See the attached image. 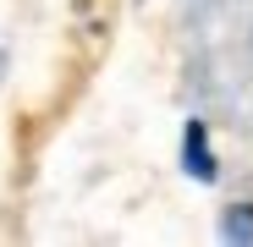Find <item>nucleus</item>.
<instances>
[{
	"instance_id": "nucleus-2",
	"label": "nucleus",
	"mask_w": 253,
	"mask_h": 247,
	"mask_svg": "<svg viewBox=\"0 0 253 247\" xmlns=\"http://www.w3.org/2000/svg\"><path fill=\"white\" fill-rule=\"evenodd\" d=\"M220 236L226 242H253V203H237L226 214V225H220Z\"/></svg>"
},
{
	"instance_id": "nucleus-1",
	"label": "nucleus",
	"mask_w": 253,
	"mask_h": 247,
	"mask_svg": "<svg viewBox=\"0 0 253 247\" xmlns=\"http://www.w3.org/2000/svg\"><path fill=\"white\" fill-rule=\"evenodd\" d=\"M182 165H187V176L215 181V154H209V132H204V121H187V132H182Z\"/></svg>"
}]
</instances>
